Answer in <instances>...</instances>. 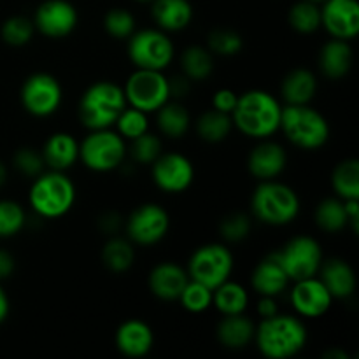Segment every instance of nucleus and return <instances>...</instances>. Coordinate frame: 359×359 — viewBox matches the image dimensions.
<instances>
[{
    "label": "nucleus",
    "instance_id": "412c9836",
    "mask_svg": "<svg viewBox=\"0 0 359 359\" xmlns=\"http://www.w3.org/2000/svg\"><path fill=\"white\" fill-rule=\"evenodd\" d=\"M290 277H287L286 270L280 265L277 255L269 256L263 259L258 266L255 269L251 277V284L262 297H279L284 290L287 287Z\"/></svg>",
    "mask_w": 359,
    "mask_h": 359
},
{
    "label": "nucleus",
    "instance_id": "dca6fc26",
    "mask_svg": "<svg viewBox=\"0 0 359 359\" xmlns=\"http://www.w3.org/2000/svg\"><path fill=\"white\" fill-rule=\"evenodd\" d=\"M77 25V11L67 0H46L35 13V27L51 39L67 37Z\"/></svg>",
    "mask_w": 359,
    "mask_h": 359
},
{
    "label": "nucleus",
    "instance_id": "bb28decb",
    "mask_svg": "<svg viewBox=\"0 0 359 359\" xmlns=\"http://www.w3.org/2000/svg\"><path fill=\"white\" fill-rule=\"evenodd\" d=\"M318 81L311 70L297 69L283 81V97L290 105H305L314 98Z\"/></svg>",
    "mask_w": 359,
    "mask_h": 359
},
{
    "label": "nucleus",
    "instance_id": "a878e982",
    "mask_svg": "<svg viewBox=\"0 0 359 359\" xmlns=\"http://www.w3.org/2000/svg\"><path fill=\"white\" fill-rule=\"evenodd\" d=\"M255 325L244 314L224 316L217 326V339L228 349H244L251 340H255Z\"/></svg>",
    "mask_w": 359,
    "mask_h": 359
},
{
    "label": "nucleus",
    "instance_id": "7ed1b4c3",
    "mask_svg": "<svg viewBox=\"0 0 359 359\" xmlns=\"http://www.w3.org/2000/svg\"><path fill=\"white\" fill-rule=\"evenodd\" d=\"M123 88L118 84L102 81L84 91L79 102V118L90 130H104L116 123L126 107Z\"/></svg>",
    "mask_w": 359,
    "mask_h": 359
},
{
    "label": "nucleus",
    "instance_id": "72a5a7b5",
    "mask_svg": "<svg viewBox=\"0 0 359 359\" xmlns=\"http://www.w3.org/2000/svg\"><path fill=\"white\" fill-rule=\"evenodd\" d=\"M102 259H104L105 266L112 272H126L130 266L133 265L135 259V251H133L132 244L123 238H112L104 245L102 251Z\"/></svg>",
    "mask_w": 359,
    "mask_h": 359
},
{
    "label": "nucleus",
    "instance_id": "4468645a",
    "mask_svg": "<svg viewBox=\"0 0 359 359\" xmlns=\"http://www.w3.org/2000/svg\"><path fill=\"white\" fill-rule=\"evenodd\" d=\"M153 179L161 191L182 193L191 186L195 179V168L191 161L182 154H160L153 163Z\"/></svg>",
    "mask_w": 359,
    "mask_h": 359
},
{
    "label": "nucleus",
    "instance_id": "393cba45",
    "mask_svg": "<svg viewBox=\"0 0 359 359\" xmlns=\"http://www.w3.org/2000/svg\"><path fill=\"white\" fill-rule=\"evenodd\" d=\"M321 283L333 298H347L356 290V276L342 259H330L321 266Z\"/></svg>",
    "mask_w": 359,
    "mask_h": 359
},
{
    "label": "nucleus",
    "instance_id": "1a4fd4ad",
    "mask_svg": "<svg viewBox=\"0 0 359 359\" xmlns=\"http://www.w3.org/2000/svg\"><path fill=\"white\" fill-rule=\"evenodd\" d=\"M231 270H233V256L230 249L219 244H207L193 252L188 276L191 277V280H196L214 291L230 279Z\"/></svg>",
    "mask_w": 359,
    "mask_h": 359
},
{
    "label": "nucleus",
    "instance_id": "6ab92c4d",
    "mask_svg": "<svg viewBox=\"0 0 359 359\" xmlns=\"http://www.w3.org/2000/svg\"><path fill=\"white\" fill-rule=\"evenodd\" d=\"M249 172L259 181L276 179L286 167V151L276 142H262L249 154Z\"/></svg>",
    "mask_w": 359,
    "mask_h": 359
},
{
    "label": "nucleus",
    "instance_id": "603ef678",
    "mask_svg": "<svg viewBox=\"0 0 359 359\" xmlns=\"http://www.w3.org/2000/svg\"><path fill=\"white\" fill-rule=\"evenodd\" d=\"M139 2H153V0H139Z\"/></svg>",
    "mask_w": 359,
    "mask_h": 359
},
{
    "label": "nucleus",
    "instance_id": "79ce46f5",
    "mask_svg": "<svg viewBox=\"0 0 359 359\" xmlns=\"http://www.w3.org/2000/svg\"><path fill=\"white\" fill-rule=\"evenodd\" d=\"M242 44V37L233 30H216L209 37V48L221 56L237 55Z\"/></svg>",
    "mask_w": 359,
    "mask_h": 359
},
{
    "label": "nucleus",
    "instance_id": "7c9ffc66",
    "mask_svg": "<svg viewBox=\"0 0 359 359\" xmlns=\"http://www.w3.org/2000/svg\"><path fill=\"white\" fill-rule=\"evenodd\" d=\"M333 188L342 200H359V163L346 160L333 172Z\"/></svg>",
    "mask_w": 359,
    "mask_h": 359
},
{
    "label": "nucleus",
    "instance_id": "49530a36",
    "mask_svg": "<svg viewBox=\"0 0 359 359\" xmlns=\"http://www.w3.org/2000/svg\"><path fill=\"white\" fill-rule=\"evenodd\" d=\"M258 314L262 316L263 319L272 318V316L277 314V305L272 297H263L262 300L258 302Z\"/></svg>",
    "mask_w": 359,
    "mask_h": 359
},
{
    "label": "nucleus",
    "instance_id": "09e8293b",
    "mask_svg": "<svg viewBox=\"0 0 359 359\" xmlns=\"http://www.w3.org/2000/svg\"><path fill=\"white\" fill-rule=\"evenodd\" d=\"M7 314H9V298H7L6 291L0 287V323L6 321Z\"/></svg>",
    "mask_w": 359,
    "mask_h": 359
},
{
    "label": "nucleus",
    "instance_id": "2f4dec72",
    "mask_svg": "<svg viewBox=\"0 0 359 359\" xmlns=\"http://www.w3.org/2000/svg\"><path fill=\"white\" fill-rule=\"evenodd\" d=\"M316 223L319 228H323L328 233H335V231L344 230L349 223L347 217L346 203L339 198H326L319 203L318 210H316Z\"/></svg>",
    "mask_w": 359,
    "mask_h": 359
},
{
    "label": "nucleus",
    "instance_id": "f03ea898",
    "mask_svg": "<svg viewBox=\"0 0 359 359\" xmlns=\"http://www.w3.org/2000/svg\"><path fill=\"white\" fill-rule=\"evenodd\" d=\"M259 353L269 359H287L300 353L307 344V328L293 316H272L262 319L255 332Z\"/></svg>",
    "mask_w": 359,
    "mask_h": 359
},
{
    "label": "nucleus",
    "instance_id": "39448f33",
    "mask_svg": "<svg viewBox=\"0 0 359 359\" xmlns=\"http://www.w3.org/2000/svg\"><path fill=\"white\" fill-rule=\"evenodd\" d=\"M28 200L39 216L55 219L65 216L72 209L76 202V188L63 172L53 170L35 179Z\"/></svg>",
    "mask_w": 359,
    "mask_h": 359
},
{
    "label": "nucleus",
    "instance_id": "9b49d317",
    "mask_svg": "<svg viewBox=\"0 0 359 359\" xmlns=\"http://www.w3.org/2000/svg\"><path fill=\"white\" fill-rule=\"evenodd\" d=\"M276 255L290 280H294V283L316 277L323 263L321 245L312 237H294L284 245L283 251Z\"/></svg>",
    "mask_w": 359,
    "mask_h": 359
},
{
    "label": "nucleus",
    "instance_id": "5701e85b",
    "mask_svg": "<svg viewBox=\"0 0 359 359\" xmlns=\"http://www.w3.org/2000/svg\"><path fill=\"white\" fill-rule=\"evenodd\" d=\"M153 18L163 30L177 32L191 23L193 7L189 0H153Z\"/></svg>",
    "mask_w": 359,
    "mask_h": 359
},
{
    "label": "nucleus",
    "instance_id": "f3484780",
    "mask_svg": "<svg viewBox=\"0 0 359 359\" xmlns=\"http://www.w3.org/2000/svg\"><path fill=\"white\" fill-rule=\"evenodd\" d=\"M333 297L326 290L321 279L309 277V279L297 280L291 290V304L294 311L304 318H321L332 307Z\"/></svg>",
    "mask_w": 359,
    "mask_h": 359
},
{
    "label": "nucleus",
    "instance_id": "b1692460",
    "mask_svg": "<svg viewBox=\"0 0 359 359\" xmlns=\"http://www.w3.org/2000/svg\"><path fill=\"white\" fill-rule=\"evenodd\" d=\"M319 65H321L323 74L330 79H340L346 76L353 65V51H351L349 42L342 39H333L326 42L319 55Z\"/></svg>",
    "mask_w": 359,
    "mask_h": 359
},
{
    "label": "nucleus",
    "instance_id": "8fccbe9b",
    "mask_svg": "<svg viewBox=\"0 0 359 359\" xmlns=\"http://www.w3.org/2000/svg\"><path fill=\"white\" fill-rule=\"evenodd\" d=\"M6 179H7V170H6V165H4L2 161H0V186H2L4 182H6Z\"/></svg>",
    "mask_w": 359,
    "mask_h": 359
},
{
    "label": "nucleus",
    "instance_id": "2eb2a0df",
    "mask_svg": "<svg viewBox=\"0 0 359 359\" xmlns=\"http://www.w3.org/2000/svg\"><path fill=\"white\" fill-rule=\"evenodd\" d=\"M321 25L333 39L351 41L359 32L358 0H325L321 7Z\"/></svg>",
    "mask_w": 359,
    "mask_h": 359
},
{
    "label": "nucleus",
    "instance_id": "f257e3e1",
    "mask_svg": "<svg viewBox=\"0 0 359 359\" xmlns=\"http://www.w3.org/2000/svg\"><path fill=\"white\" fill-rule=\"evenodd\" d=\"M283 107L276 97L263 90H251L241 95L231 112L233 125L252 139H269L279 130Z\"/></svg>",
    "mask_w": 359,
    "mask_h": 359
},
{
    "label": "nucleus",
    "instance_id": "cd10ccee",
    "mask_svg": "<svg viewBox=\"0 0 359 359\" xmlns=\"http://www.w3.org/2000/svg\"><path fill=\"white\" fill-rule=\"evenodd\" d=\"M249 297L244 286L237 283H223L212 291V305L223 316L244 314L248 309Z\"/></svg>",
    "mask_w": 359,
    "mask_h": 359
},
{
    "label": "nucleus",
    "instance_id": "a18cd8bd",
    "mask_svg": "<svg viewBox=\"0 0 359 359\" xmlns=\"http://www.w3.org/2000/svg\"><path fill=\"white\" fill-rule=\"evenodd\" d=\"M237 100H238L237 95H235L231 90H228V88H224V90H217L216 93H214L212 105L216 111L231 114L235 109V105H237Z\"/></svg>",
    "mask_w": 359,
    "mask_h": 359
},
{
    "label": "nucleus",
    "instance_id": "4be33fe9",
    "mask_svg": "<svg viewBox=\"0 0 359 359\" xmlns=\"http://www.w3.org/2000/svg\"><path fill=\"white\" fill-rule=\"evenodd\" d=\"M42 158L53 170L63 172L79 160V144L69 133H55L46 140Z\"/></svg>",
    "mask_w": 359,
    "mask_h": 359
},
{
    "label": "nucleus",
    "instance_id": "f8f14e48",
    "mask_svg": "<svg viewBox=\"0 0 359 359\" xmlns=\"http://www.w3.org/2000/svg\"><path fill=\"white\" fill-rule=\"evenodd\" d=\"M21 102L23 107L37 118L51 116L62 104V86L49 74H34L21 88Z\"/></svg>",
    "mask_w": 359,
    "mask_h": 359
},
{
    "label": "nucleus",
    "instance_id": "9d476101",
    "mask_svg": "<svg viewBox=\"0 0 359 359\" xmlns=\"http://www.w3.org/2000/svg\"><path fill=\"white\" fill-rule=\"evenodd\" d=\"M130 60L137 69L163 70L174 58V44L160 30H140L130 35Z\"/></svg>",
    "mask_w": 359,
    "mask_h": 359
},
{
    "label": "nucleus",
    "instance_id": "ddd939ff",
    "mask_svg": "<svg viewBox=\"0 0 359 359\" xmlns=\"http://www.w3.org/2000/svg\"><path fill=\"white\" fill-rule=\"evenodd\" d=\"M170 219L163 207L156 203H146L132 212L126 223L130 241L139 245H153L167 235Z\"/></svg>",
    "mask_w": 359,
    "mask_h": 359
},
{
    "label": "nucleus",
    "instance_id": "58836bf2",
    "mask_svg": "<svg viewBox=\"0 0 359 359\" xmlns=\"http://www.w3.org/2000/svg\"><path fill=\"white\" fill-rule=\"evenodd\" d=\"M34 35V23L23 16L9 18L2 25V39L11 46H23Z\"/></svg>",
    "mask_w": 359,
    "mask_h": 359
},
{
    "label": "nucleus",
    "instance_id": "a211bd4d",
    "mask_svg": "<svg viewBox=\"0 0 359 359\" xmlns=\"http://www.w3.org/2000/svg\"><path fill=\"white\" fill-rule=\"evenodd\" d=\"M153 330L139 319L123 323L116 332V346L128 358H142L153 349Z\"/></svg>",
    "mask_w": 359,
    "mask_h": 359
},
{
    "label": "nucleus",
    "instance_id": "c9c22d12",
    "mask_svg": "<svg viewBox=\"0 0 359 359\" xmlns=\"http://www.w3.org/2000/svg\"><path fill=\"white\" fill-rule=\"evenodd\" d=\"M118 126V132L123 139H137L142 133H146L149 130V121H147V112L140 111V109L132 107V105H126L125 111L119 114V118L114 123Z\"/></svg>",
    "mask_w": 359,
    "mask_h": 359
},
{
    "label": "nucleus",
    "instance_id": "20e7f679",
    "mask_svg": "<svg viewBox=\"0 0 359 359\" xmlns=\"http://www.w3.org/2000/svg\"><path fill=\"white\" fill-rule=\"evenodd\" d=\"M280 130L291 144L300 149H319L330 139V125L325 116L305 105H290L280 112Z\"/></svg>",
    "mask_w": 359,
    "mask_h": 359
},
{
    "label": "nucleus",
    "instance_id": "0eeeda50",
    "mask_svg": "<svg viewBox=\"0 0 359 359\" xmlns=\"http://www.w3.org/2000/svg\"><path fill=\"white\" fill-rule=\"evenodd\" d=\"M126 154L125 140L109 128L91 130L79 144V158L90 170L109 172L123 163Z\"/></svg>",
    "mask_w": 359,
    "mask_h": 359
},
{
    "label": "nucleus",
    "instance_id": "473e14b6",
    "mask_svg": "<svg viewBox=\"0 0 359 359\" xmlns=\"http://www.w3.org/2000/svg\"><path fill=\"white\" fill-rule=\"evenodd\" d=\"M181 63L182 70H184V76L193 81L207 79L214 69V62L210 53L207 51L205 48H200V46H191V48L186 49V51L182 53Z\"/></svg>",
    "mask_w": 359,
    "mask_h": 359
},
{
    "label": "nucleus",
    "instance_id": "c03bdc74",
    "mask_svg": "<svg viewBox=\"0 0 359 359\" xmlns=\"http://www.w3.org/2000/svg\"><path fill=\"white\" fill-rule=\"evenodd\" d=\"M44 158L42 154L35 153L30 147H25V149H20L14 156V167L25 175H30V177H35V175H41L42 168H44Z\"/></svg>",
    "mask_w": 359,
    "mask_h": 359
},
{
    "label": "nucleus",
    "instance_id": "4c0bfd02",
    "mask_svg": "<svg viewBox=\"0 0 359 359\" xmlns=\"http://www.w3.org/2000/svg\"><path fill=\"white\" fill-rule=\"evenodd\" d=\"M179 300L186 311L198 314V312L207 311L212 305V290L196 283V280H188Z\"/></svg>",
    "mask_w": 359,
    "mask_h": 359
},
{
    "label": "nucleus",
    "instance_id": "e433bc0d",
    "mask_svg": "<svg viewBox=\"0 0 359 359\" xmlns=\"http://www.w3.org/2000/svg\"><path fill=\"white\" fill-rule=\"evenodd\" d=\"M27 216L20 203L13 200H0V238H9L20 233Z\"/></svg>",
    "mask_w": 359,
    "mask_h": 359
},
{
    "label": "nucleus",
    "instance_id": "f704fd0d",
    "mask_svg": "<svg viewBox=\"0 0 359 359\" xmlns=\"http://www.w3.org/2000/svg\"><path fill=\"white\" fill-rule=\"evenodd\" d=\"M290 25L300 34H312L321 27V9L311 0H300L291 7Z\"/></svg>",
    "mask_w": 359,
    "mask_h": 359
},
{
    "label": "nucleus",
    "instance_id": "aec40b11",
    "mask_svg": "<svg viewBox=\"0 0 359 359\" xmlns=\"http://www.w3.org/2000/svg\"><path fill=\"white\" fill-rule=\"evenodd\" d=\"M188 280V272L182 270L181 266L174 265V263H161V265L154 266L151 272L149 287L154 297H158L160 300L172 302L179 300Z\"/></svg>",
    "mask_w": 359,
    "mask_h": 359
},
{
    "label": "nucleus",
    "instance_id": "de8ad7c7",
    "mask_svg": "<svg viewBox=\"0 0 359 359\" xmlns=\"http://www.w3.org/2000/svg\"><path fill=\"white\" fill-rule=\"evenodd\" d=\"M14 270V259L9 252L0 251V279H6L13 273Z\"/></svg>",
    "mask_w": 359,
    "mask_h": 359
},
{
    "label": "nucleus",
    "instance_id": "3c124183",
    "mask_svg": "<svg viewBox=\"0 0 359 359\" xmlns=\"http://www.w3.org/2000/svg\"><path fill=\"white\" fill-rule=\"evenodd\" d=\"M311 2H314V4H323V2H325V0H311Z\"/></svg>",
    "mask_w": 359,
    "mask_h": 359
},
{
    "label": "nucleus",
    "instance_id": "c85d7f7f",
    "mask_svg": "<svg viewBox=\"0 0 359 359\" xmlns=\"http://www.w3.org/2000/svg\"><path fill=\"white\" fill-rule=\"evenodd\" d=\"M231 126H233L231 114L212 109L200 116V119L196 121V132L207 142H221L230 135Z\"/></svg>",
    "mask_w": 359,
    "mask_h": 359
},
{
    "label": "nucleus",
    "instance_id": "a19ab883",
    "mask_svg": "<svg viewBox=\"0 0 359 359\" xmlns=\"http://www.w3.org/2000/svg\"><path fill=\"white\" fill-rule=\"evenodd\" d=\"M105 30L116 39H126L135 32V20L132 14L125 9L109 11L104 20Z\"/></svg>",
    "mask_w": 359,
    "mask_h": 359
},
{
    "label": "nucleus",
    "instance_id": "c756f323",
    "mask_svg": "<svg viewBox=\"0 0 359 359\" xmlns=\"http://www.w3.org/2000/svg\"><path fill=\"white\" fill-rule=\"evenodd\" d=\"M158 128L170 139H179L189 128V114L182 105L167 102L158 109Z\"/></svg>",
    "mask_w": 359,
    "mask_h": 359
},
{
    "label": "nucleus",
    "instance_id": "423d86ee",
    "mask_svg": "<svg viewBox=\"0 0 359 359\" xmlns=\"http://www.w3.org/2000/svg\"><path fill=\"white\" fill-rule=\"evenodd\" d=\"M251 209L252 214L263 223L283 226L298 216L300 200L290 186L270 179V181H262V184L256 188Z\"/></svg>",
    "mask_w": 359,
    "mask_h": 359
},
{
    "label": "nucleus",
    "instance_id": "37998d69",
    "mask_svg": "<svg viewBox=\"0 0 359 359\" xmlns=\"http://www.w3.org/2000/svg\"><path fill=\"white\" fill-rule=\"evenodd\" d=\"M249 231H251V221L245 214H231V216L224 217L223 223H221V233L230 242L244 241Z\"/></svg>",
    "mask_w": 359,
    "mask_h": 359
},
{
    "label": "nucleus",
    "instance_id": "ea45409f",
    "mask_svg": "<svg viewBox=\"0 0 359 359\" xmlns=\"http://www.w3.org/2000/svg\"><path fill=\"white\" fill-rule=\"evenodd\" d=\"M161 154V142L156 135L146 132L140 137L132 140V156L135 161L142 165H149L156 161V158Z\"/></svg>",
    "mask_w": 359,
    "mask_h": 359
},
{
    "label": "nucleus",
    "instance_id": "6e6552de",
    "mask_svg": "<svg viewBox=\"0 0 359 359\" xmlns=\"http://www.w3.org/2000/svg\"><path fill=\"white\" fill-rule=\"evenodd\" d=\"M123 91L126 104L144 112H156L170 100V84L161 70L137 69Z\"/></svg>",
    "mask_w": 359,
    "mask_h": 359
}]
</instances>
